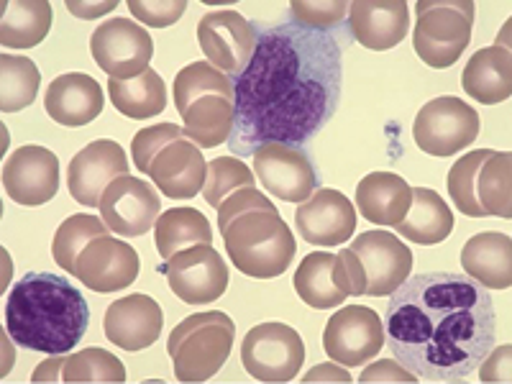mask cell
<instances>
[{
  "label": "cell",
  "mask_w": 512,
  "mask_h": 384,
  "mask_svg": "<svg viewBox=\"0 0 512 384\" xmlns=\"http://www.w3.org/2000/svg\"><path fill=\"white\" fill-rule=\"evenodd\" d=\"M344 52L331 31L287 21L256 31V49L233 82L228 152L254 157L264 144L305 146L338 111Z\"/></svg>",
  "instance_id": "cell-1"
},
{
  "label": "cell",
  "mask_w": 512,
  "mask_h": 384,
  "mask_svg": "<svg viewBox=\"0 0 512 384\" xmlns=\"http://www.w3.org/2000/svg\"><path fill=\"white\" fill-rule=\"evenodd\" d=\"M382 323L390 354L425 382H464L497 336L492 297L454 272L408 277L392 292Z\"/></svg>",
  "instance_id": "cell-2"
},
{
  "label": "cell",
  "mask_w": 512,
  "mask_h": 384,
  "mask_svg": "<svg viewBox=\"0 0 512 384\" xmlns=\"http://www.w3.org/2000/svg\"><path fill=\"white\" fill-rule=\"evenodd\" d=\"M90 326V308L70 280L29 272L11 287L6 328L24 349L47 356L70 354Z\"/></svg>",
  "instance_id": "cell-3"
},
{
  "label": "cell",
  "mask_w": 512,
  "mask_h": 384,
  "mask_svg": "<svg viewBox=\"0 0 512 384\" xmlns=\"http://www.w3.org/2000/svg\"><path fill=\"white\" fill-rule=\"evenodd\" d=\"M221 233L233 267L254 280H274L285 274L297 254L295 233L274 205L246 210L228 221Z\"/></svg>",
  "instance_id": "cell-4"
},
{
  "label": "cell",
  "mask_w": 512,
  "mask_h": 384,
  "mask_svg": "<svg viewBox=\"0 0 512 384\" xmlns=\"http://www.w3.org/2000/svg\"><path fill=\"white\" fill-rule=\"evenodd\" d=\"M236 323L221 310L187 315L169 333L167 351L172 356L175 377L180 382L198 384L216 377L231 356Z\"/></svg>",
  "instance_id": "cell-5"
},
{
  "label": "cell",
  "mask_w": 512,
  "mask_h": 384,
  "mask_svg": "<svg viewBox=\"0 0 512 384\" xmlns=\"http://www.w3.org/2000/svg\"><path fill=\"white\" fill-rule=\"evenodd\" d=\"M418 26L413 29V47L433 70H446L459 62L472 41V0H418Z\"/></svg>",
  "instance_id": "cell-6"
},
{
  "label": "cell",
  "mask_w": 512,
  "mask_h": 384,
  "mask_svg": "<svg viewBox=\"0 0 512 384\" xmlns=\"http://www.w3.org/2000/svg\"><path fill=\"white\" fill-rule=\"evenodd\" d=\"M479 128L482 121L472 105L454 95H441L420 108L413 123V136L420 152L431 157H451L474 144Z\"/></svg>",
  "instance_id": "cell-7"
},
{
  "label": "cell",
  "mask_w": 512,
  "mask_h": 384,
  "mask_svg": "<svg viewBox=\"0 0 512 384\" xmlns=\"http://www.w3.org/2000/svg\"><path fill=\"white\" fill-rule=\"evenodd\" d=\"M303 361V338L287 323H259L241 344V364L259 382H292Z\"/></svg>",
  "instance_id": "cell-8"
},
{
  "label": "cell",
  "mask_w": 512,
  "mask_h": 384,
  "mask_svg": "<svg viewBox=\"0 0 512 384\" xmlns=\"http://www.w3.org/2000/svg\"><path fill=\"white\" fill-rule=\"evenodd\" d=\"M159 272L167 277L169 290L187 305L216 303L228 290V267L213 244L177 251L159 267Z\"/></svg>",
  "instance_id": "cell-9"
},
{
  "label": "cell",
  "mask_w": 512,
  "mask_h": 384,
  "mask_svg": "<svg viewBox=\"0 0 512 384\" xmlns=\"http://www.w3.org/2000/svg\"><path fill=\"white\" fill-rule=\"evenodd\" d=\"M90 54L111 80H134L149 70L154 41L144 26L128 18H113L93 31Z\"/></svg>",
  "instance_id": "cell-10"
},
{
  "label": "cell",
  "mask_w": 512,
  "mask_h": 384,
  "mask_svg": "<svg viewBox=\"0 0 512 384\" xmlns=\"http://www.w3.org/2000/svg\"><path fill=\"white\" fill-rule=\"evenodd\" d=\"M254 172L267 192L285 203H305L318 190L320 175L303 146L264 144L254 152Z\"/></svg>",
  "instance_id": "cell-11"
},
{
  "label": "cell",
  "mask_w": 512,
  "mask_h": 384,
  "mask_svg": "<svg viewBox=\"0 0 512 384\" xmlns=\"http://www.w3.org/2000/svg\"><path fill=\"white\" fill-rule=\"evenodd\" d=\"M384 346V323L364 305H346L331 315L323 331V349L336 364L359 367L379 356Z\"/></svg>",
  "instance_id": "cell-12"
},
{
  "label": "cell",
  "mask_w": 512,
  "mask_h": 384,
  "mask_svg": "<svg viewBox=\"0 0 512 384\" xmlns=\"http://www.w3.org/2000/svg\"><path fill=\"white\" fill-rule=\"evenodd\" d=\"M198 44L223 75L239 77L256 49V26L239 11H210L200 18Z\"/></svg>",
  "instance_id": "cell-13"
},
{
  "label": "cell",
  "mask_w": 512,
  "mask_h": 384,
  "mask_svg": "<svg viewBox=\"0 0 512 384\" xmlns=\"http://www.w3.org/2000/svg\"><path fill=\"white\" fill-rule=\"evenodd\" d=\"M359 259L369 297L392 295L413 272V251L400 236L387 231H364L349 246Z\"/></svg>",
  "instance_id": "cell-14"
},
{
  "label": "cell",
  "mask_w": 512,
  "mask_h": 384,
  "mask_svg": "<svg viewBox=\"0 0 512 384\" xmlns=\"http://www.w3.org/2000/svg\"><path fill=\"white\" fill-rule=\"evenodd\" d=\"M159 195L149 182L139 177H118L100 198V216L113 233L121 236H144L157 226Z\"/></svg>",
  "instance_id": "cell-15"
},
{
  "label": "cell",
  "mask_w": 512,
  "mask_h": 384,
  "mask_svg": "<svg viewBox=\"0 0 512 384\" xmlns=\"http://www.w3.org/2000/svg\"><path fill=\"white\" fill-rule=\"evenodd\" d=\"M3 187L18 205H44L59 190V159L44 146H21L3 164Z\"/></svg>",
  "instance_id": "cell-16"
},
{
  "label": "cell",
  "mask_w": 512,
  "mask_h": 384,
  "mask_svg": "<svg viewBox=\"0 0 512 384\" xmlns=\"http://www.w3.org/2000/svg\"><path fill=\"white\" fill-rule=\"evenodd\" d=\"M139 269L141 262L134 246L113 236H100L90 241L77 256L75 277L93 292L108 295V292H121L128 285H134Z\"/></svg>",
  "instance_id": "cell-17"
},
{
  "label": "cell",
  "mask_w": 512,
  "mask_h": 384,
  "mask_svg": "<svg viewBox=\"0 0 512 384\" xmlns=\"http://www.w3.org/2000/svg\"><path fill=\"white\" fill-rule=\"evenodd\" d=\"M128 175V157L121 144L98 139L77 152L70 162L67 185L70 195L85 208H100V198L113 180Z\"/></svg>",
  "instance_id": "cell-18"
},
{
  "label": "cell",
  "mask_w": 512,
  "mask_h": 384,
  "mask_svg": "<svg viewBox=\"0 0 512 384\" xmlns=\"http://www.w3.org/2000/svg\"><path fill=\"white\" fill-rule=\"evenodd\" d=\"M297 233L313 246H338L356 233V210L346 195L318 187L295 210Z\"/></svg>",
  "instance_id": "cell-19"
},
{
  "label": "cell",
  "mask_w": 512,
  "mask_h": 384,
  "mask_svg": "<svg viewBox=\"0 0 512 384\" xmlns=\"http://www.w3.org/2000/svg\"><path fill=\"white\" fill-rule=\"evenodd\" d=\"M164 313L149 295H126L105 310V338L123 351L149 349L159 338Z\"/></svg>",
  "instance_id": "cell-20"
},
{
  "label": "cell",
  "mask_w": 512,
  "mask_h": 384,
  "mask_svg": "<svg viewBox=\"0 0 512 384\" xmlns=\"http://www.w3.org/2000/svg\"><path fill=\"white\" fill-rule=\"evenodd\" d=\"M349 29L361 47L387 52L408 36L410 8L405 0H354L349 3Z\"/></svg>",
  "instance_id": "cell-21"
},
{
  "label": "cell",
  "mask_w": 512,
  "mask_h": 384,
  "mask_svg": "<svg viewBox=\"0 0 512 384\" xmlns=\"http://www.w3.org/2000/svg\"><path fill=\"white\" fill-rule=\"evenodd\" d=\"M205 172H208V162L203 159L200 146L187 139H177L154 157L146 175L152 177L154 185L167 198L190 200L203 192Z\"/></svg>",
  "instance_id": "cell-22"
},
{
  "label": "cell",
  "mask_w": 512,
  "mask_h": 384,
  "mask_svg": "<svg viewBox=\"0 0 512 384\" xmlns=\"http://www.w3.org/2000/svg\"><path fill=\"white\" fill-rule=\"evenodd\" d=\"M292 285H295L297 297L315 310H333L344 303L346 297H351L349 277L338 254L315 251L305 256L297 267Z\"/></svg>",
  "instance_id": "cell-23"
},
{
  "label": "cell",
  "mask_w": 512,
  "mask_h": 384,
  "mask_svg": "<svg viewBox=\"0 0 512 384\" xmlns=\"http://www.w3.org/2000/svg\"><path fill=\"white\" fill-rule=\"evenodd\" d=\"M44 108L62 126H88L103 111V88L98 85V80L82 75V72L59 75L49 85Z\"/></svg>",
  "instance_id": "cell-24"
},
{
  "label": "cell",
  "mask_w": 512,
  "mask_h": 384,
  "mask_svg": "<svg viewBox=\"0 0 512 384\" xmlns=\"http://www.w3.org/2000/svg\"><path fill=\"white\" fill-rule=\"evenodd\" d=\"M466 277L487 290H507L512 285V239L500 231L472 236L461 249Z\"/></svg>",
  "instance_id": "cell-25"
},
{
  "label": "cell",
  "mask_w": 512,
  "mask_h": 384,
  "mask_svg": "<svg viewBox=\"0 0 512 384\" xmlns=\"http://www.w3.org/2000/svg\"><path fill=\"white\" fill-rule=\"evenodd\" d=\"M356 205L369 223L395 228L413 205V187L395 172H369L356 187Z\"/></svg>",
  "instance_id": "cell-26"
},
{
  "label": "cell",
  "mask_w": 512,
  "mask_h": 384,
  "mask_svg": "<svg viewBox=\"0 0 512 384\" xmlns=\"http://www.w3.org/2000/svg\"><path fill=\"white\" fill-rule=\"evenodd\" d=\"M461 88L482 105H497L512 95V57L507 47L479 49L461 75Z\"/></svg>",
  "instance_id": "cell-27"
},
{
  "label": "cell",
  "mask_w": 512,
  "mask_h": 384,
  "mask_svg": "<svg viewBox=\"0 0 512 384\" xmlns=\"http://www.w3.org/2000/svg\"><path fill=\"white\" fill-rule=\"evenodd\" d=\"M454 231V213L443 203V198L431 187H413V205L408 216L395 226L402 239L420 246L441 244Z\"/></svg>",
  "instance_id": "cell-28"
},
{
  "label": "cell",
  "mask_w": 512,
  "mask_h": 384,
  "mask_svg": "<svg viewBox=\"0 0 512 384\" xmlns=\"http://www.w3.org/2000/svg\"><path fill=\"white\" fill-rule=\"evenodd\" d=\"M54 13L47 0H11L3 3L0 44L6 49H31L47 39Z\"/></svg>",
  "instance_id": "cell-29"
},
{
  "label": "cell",
  "mask_w": 512,
  "mask_h": 384,
  "mask_svg": "<svg viewBox=\"0 0 512 384\" xmlns=\"http://www.w3.org/2000/svg\"><path fill=\"white\" fill-rule=\"evenodd\" d=\"M185 139L200 149H213L231 139L233 134V100L221 95H203L182 113Z\"/></svg>",
  "instance_id": "cell-30"
},
{
  "label": "cell",
  "mask_w": 512,
  "mask_h": 384,
  "mask_svg": "<svg viewBox=\"0 0 512 384\" xmlns=\"http://www.w3.org/2000/svg\"><path fill=\"white\" fill-rule=\"evenodd\" d=\"M108 95L113 108L126 118H152L167 108V85L149 67L134 80H108Z\"/></svg>",
  "instance_id": "cell-31"
},
{
  "label": "cell",
  "mask_w": 512,
  "mask_h": 384,
  "mask_svg": "<svg viewBox=\"0 0 512 384\" xmlns=\"http://www.w3.org/2000/svg\"><path fill=\"white\" fill-rule=\"evenodd\" d=\"M154 239H157V251L167 262L169 256L177 251L190 249V246L213 244V228L208 218L195 208H172L164 210L154 226Z\"/></svg>",
  "instance_id": "cell-32"
},
{
  "label": "cell",
  "mask_w": 512,
  "mask_h": 384,
  "mask_svg": "<svg viewBox=\"0 0 512 384\" xmlns=\"http://www.w3.org/2000/svg\"><path fill=\"white\" fill-rule=\"evenodd\" d=\"M512 157L507 152H495L482 164L477 175V200L484 216L512 218Z\"/></svg>",
  "instance_id": "cell-33"
},
{
  "label": "cell",
  "mask_w": 512,
  "mask_h": 384,
  "mask_svg": "<svg viewBox=\"0 0 512 384\" xmlns=\"http://www.w3.org/2000/svg\"><path fill=\"white\" fill-rule=\"evenodd\" d=\"M39 67L21 54L0 57V111L18 113L34 103L39 90Z\"/></svg>",
  "instance_id": "cell-34"
},
{
  "label": "cell",
  "mask_w": 512,
  "mask_h": 384,
  "mask_svg": "<svg viewBox=\"0 0 512 384\" xmlns=\"http://www.w3.org/2000/svg\"><path fill=\"white\" fill-rule=\"evenodd\" d=\"M108 233H111V228L105 226L100 218L90 216V213H80V216L67 218V221L57 228V233H54V262H57L67 274H77V256L82 254V249H85L93 239L108 236Z\"/></svg>",
  "instance_id": "cell-35"
},
{
  "label": "cell",
  "mask_w": 512,
  "mask_h": 384,
  "mask_svg": "<svg viewBox=\"0 0 512 384\" xmlns=\"http://www.w3.org/2000/svg\"><path fill=\"white\" fill-rule=\"evenodd\" d=\"M203 95H221L233 100V82L210 62H192L175 77V105L182 113Z\"/></svg>",
  "instance_id": "cell-36"
},
{
  "label": "cell",
  "mask_w": 512,
  "mask_h": 384,
  "mask_svg": "<svg viewBox=\"0 0 512 384\" xmlns=\"http://www.w3.org/2000/svg\"><path fill=\"white\" fill-rule=\"evenodd\" d=\"M62 382H126V367L121 359L108 354L105 349H82L72 356H64L62 369H59Z\"/></svg>",
  "instance_id": "cell-37"
},
{
  "label": "cell",
  "mask_w": 512,
  "mask_h": 384,
  "mask_svg": "<svg viewBox=\"0 0 512 384\" xmlns=\"http://www.w3.org/2000/svg\"><path fill=\"white\" fill-rule=\"evenodd\" d=\"M492 154H495V149H479V152L464 154L448 172V192L464 216L484 218V210L477 200V175Z\"/></svg>",
  "instance_id": "cell-38"
},
{
  "label": "cell",
  "mask_w": 512,
  "mask_h": 384,
  "mask_svg": "<svg viewBox=\"0 0 512 384\" xmlns=\"http://www.w3.org/2000/svg\"><path fill=\"white\" fill-rule=\"evenodd\" d=\"M254 187V172L236 157H218L208 162L205 172L203 198L210 208H221L223 200L231 198L233 192Z\"/></svg>",
  "instance_id": "cell-39"
},
{
  "label": "cell",
  "mask_w": 512,
  "mask_h": 384,
  "mask_svg": "<svg viewBox=\"0 0 512 384\" xmlns=\"http://www.w3.org/2000/svg\"><path fill=\"white\" fill-rule=\"evenodd\" d=\"M290 13L295 18V24L308 26V29L328 31L344 21L349 13V3L346 0H292Z\"/></svg>",
  "instance_id": "cell-40"
},
{
  "label": "cell",
  "mask_w": 512,
  "mask_h": 384,
  "mask_svg": "<svg viewBox=\"0 0 512 384\" xmlns=\"http://www.w3.org/2000/svg\"><path fill=\"white\" fill-rule=\"evenodd\" d=\"M177 139H185V128L175 123H157V126L141 128L139 134L131 141V152H134V164L139 172H149V164L154 162L164 146Z\"/></svg>",
  "instance_id": "cell-41"
},
{
  "label": "cell",
  "mask_w": 512,
  "mask_h": 384,
  "mask_svg": "<svg viewBox=\"0 0 512 384\" xmlns=\"http://www.w3.org/2000/svg\"><path fill=\"white\" fill-rule=\"evenodd\" d=\"M185 8V0H154V3L152 0H128V11L134 13V18H139L141 24L152 26V29H164V26L180 21Z\"/></svg>",
  "instance_id": "cell-42"
},
{
  "label": "cell",
  "mask_w": 512,
  "mask_h": 384,
  "mask_svg": "<svg viewBox=\"0 0 512 384\" xmlns=\"http://www.w3.org/2000/svg\"><path fill=\"white\" fill-rule=\"evenodd\" d=\"M269 205L274 203L264 195V192H256V187H244V190L233 192L231 198L223 200V205L218 208V231H221L228 221H233L236 216L246 213V210L269 208Z\"/></svg>",
  "instance_id": "cell-43"
},
{
  "label": "cell",
  "mask_w": 512,
  "mask_h": 384,
  "mask_svg": "<svg viewBox=\"0 0 512 384\" xmlns=\"http://www.w3.org/2000/svg\"><path fill=\"white\" fill-rule=\"evenodd\" d=\"M361 384H369V382H418V377H415L413 372H408V369L402 367V364H397L395 359H384V361H377V364H372V367H367L364 372H361L359 377Z\"/></svg>",
  "instance_id": "cell-44"
},
{
  "label": "cell",
  "mask_w": 512,
  "mask_h": 384,
  "mask_svg": "<svg viewBox=\"0 0 512 384\" xmlns=\"http://www.w3.org/2000/svg\"><path fill=\"white\" fill-rule=\"evenodd\" d=\"M510 346H502L482 361V382H510Z\"/></svg>",
  "instance_id": "cell-45"
},
{
  "label": "cell",
  "mask_w": 512,
  "mask_h": 384,
  "mask_svg": "<svg viewBox=\"0 0 512 384\" xmlns=\"http://www.w3.org/2000/svg\"><path fill=\"white\" fill-rule=\"evenodd\" d=\"M338 259L344 264V272L349 277L351 285V295H367V280H364V269H361L359 259L351 249H341L338 251Z\"/></svg>",
  "instance_id": "cell-46"
},
{
  "label": "cell",
  "mask_w": 512,
  "mask_h": 384,
  "mask_svg": "<svg viewBox=\"0 0 512 384\" xmlns=\"http://www.w3.org/2000/svg\"><path fill=\"white\" fill-rule=\"evenodd\" d=\"M303 382H351V374L346 369L333 367V364H323V367L310 369Z\"/></svg>",
  "instance_id": "cell-47"
},
{
  "label": "cell",
  "mask_w": 512,
  "mask_h": 384,
  "mask_svg": "<svg viewBox=\"0 0 512 384\" xmlns=\"http://www.w3.org/2000/svg\"><path fill=\"white\" fill-rule=\"evenodd\" d=\"M67 8H70V13H75V16H82V18H90V16H103V13H108L111 8H116V0H105V3H98V6H85V3H67Z\"/></svg>",
  "instance_id": "cell-48"
}]
</instances>
